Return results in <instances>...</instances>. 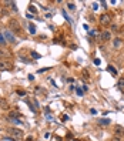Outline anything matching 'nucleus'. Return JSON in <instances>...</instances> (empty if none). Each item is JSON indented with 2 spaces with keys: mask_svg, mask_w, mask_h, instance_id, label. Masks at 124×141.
<instances>
[{
  "mask_svg": "<svg viewBox=\"0 0 124 141\" xmlns=\"http://www.w3.org/2000/svg\"><path fill=\"white\" fill-rule=\"evenodd\" d=\"M9 134L12 135L13 138H22L23 137V131L20 128H14V127H12V128L9 130Z\"/></svg>",
  "mask_w": 124,
  "mask_h": 141,
  "instance_id": "nucleus-1",
  "label": "nucleus"
},
{
  "mask_svg": "<svg viewBox=\"0 0 124 141\" xmlns=\"http://www.w3.org/2000/svg\"><path fill=\"white\" fill-rule=\"evenodd\" d=\"M10 29H12L14 33H19V31H20L19 22H17V20H14V19H12V20H10Z\"/></svg>",
  "mask_w": 124,
  "mask_h": 141,
  "instance_id": "nucleus-2",
  "label": "nucleus"
},
{
  "mask_svg": "<svg viewBox=\"0 0 124 141\" xmlns=\"http://www.w3.org/2000/svg\"><path fill=\"white\" fill-rule=\"evenodd\" d=\"M110 22H111V17H110L109 14H101V17H100V23H101L103 26L110 24Z\"/></svg>",
  "mask_w": 124,
  "mask_h": 141,
  "instance_id": "nucleus-3",
  "label": "nucleus"
},
{
  "mask_svg": "<svg viewBox=\"0 0 124 141\" xmlns=\"http://www.w3.org/2000/svg\"><path fill=\"white\" fill-rule=\"evenodd\" d=\"M4 37H6V40H9L10 43H16V37H14V34H13L10 30L4 31Z\"/></svg>",
  "mask_w": 124,
  "mask_h": 141,
  "instance_id": "nucleus-4",
  "label": "nucleus"
},
{
  "mask_svg": "<svg viewBox=\"0 0 124 141\" xmlns=\"http://www.w3.org/2000/svg\"><path fill=\"white\" fill-rule=\"evenodd\" d=\"M100 39L104 40V41H109V40H111V31H109V30L103 31V33L100 34Z\"/></svg>",
  "mask_w": 124,
  "mask_h": 141,
  "instance_id": "nucleus-5",
  "label": "nucleus"
},
{
  "mask_svg": "<svg viewBox=\"0 0 124 141\" xmlns=\"http://www.w3.org/2000/svg\"><path fill=\"white\" fill-rule=\"evenodd\" d=\"M121 46H123V40H121L120 37L113 39V47H114V49H120Z\"/></svg>",
  "mask_w": 124,
  "mask_h": 141,
  "instance_id": "nucleus-6",
  "label": "nucleus"
},
{
  "mask_svg": "<svg viewBox=\"0 0 124 141\" xmlns=\"http://www.w3.org/2000/svg\"><path fill=\"white\" fill-rule=\"evenodd\" d=\"M12 68V64L9 61H0V70L4 71V70H10Z\"/></svg>",
  "mask_w": 124,
  "mask_h": 141,
  "instance_id": "nucleus-7",
  "label": "nucleus"
},
{
  "mask_svg": "<svg viewBox=\"0 0 124 141\" xmlns=\"http://www.w3.org/2000/svg\"><path fill=\"white\" fill-rule=\"evenodd\" d=\"M116 135H117V137H123L124 135V128L121 126H116Z\"/></svg>",
  "mask_w": 124,
  "mask_h": 141,
  "instance_id": "nucleus-8",
  "label": "nucleus"
},
{
  "mask_svg": "<svg viewBox=\"0 0 124 141\" xmlns=\"http://www.w3.org/2000/svg\"><path fill=\"white\" fill-rule=\"evenodd\" d=\"M36 31H37V30H36V26H34V24H29V33H30V34H36Z\"/></svg>",
  "mask_w": 124,
  "mask_h": 141,
  "instance_id": "nucleus-9",
  "label": "nucleus"
},
{
  "mask_svg": "<svg viewBox=\"0 0 124 141\" xmlns=\"http://www.w3.org/2000/svg\"><path fill=\"white\" fill-rule=\"evenodd\" d=\"M117 86H118V89H120L121 91H124V78L118 80V83H117Z\"/></svg>",
  "mask_w": 124,
  "mask_h": 141,
  "instance_id": "nucleus-10",
  "label": "nucleus"
},
{
  "mask_svg": "<svg viewBox=\"0 0 124 141\" xmlns=\"http://www.w3.org/2000/svg\"><path fill=\"white\" fill-rule=\"evenodd\" d=\"M107 70H109L110 73L113 74V76H117V70H116V68L113 67V66H109V67H107Z\"/></svg>",
  "mask_w": 124,
  "mask_h": 141,
  "instance_id": "nucleus-11",
  "label": "nucleus"
},
{
  "mask_svg": "<svg viewBox=\"0 0 124 141\" xmlns=\"http://www.w3.org/2000/svg\"><path fill=\"white\" fill-rule=\"evenodd\" d=\"M0 44H6V37L3 36V33H0Z\"/></svg>",
  "mask_w": 124,
  "mask_h": 141,
  "instance_id": "nucleus-12",
  "label": "nucleus"
},
{
  "mask_svg": "<svg viewBox=\"0 0 124 141\" xmlns=\"http://www.w3.org/2000/svg\"><path fill=\"white\" fill-rule=\"evenodd\" d=\"M99 123H100V124H104V126H107V124H110V120L104 118V120H100Z\"/></svg>",
  "mask_w": 124,
  "mask_h": 141,
  "instance_id": "nucleus-13",
  "label": "nucleus"
},
{
  "mask_svg": "<svg viewBox=\"0 0 124 141\" xmlns=\"http://www.w3.org/2000/svg\"><path fill=\"white\" fill-rule=\"evenodd\" d=\"M67 6H68V9H70V10H74L76 9V4L72 3V2H70V3H67Z\"/></svg>",
  "mask_w": 124,
  "mask_h": 141,
  "instance_id": "nucleus-14",
  "label": "nucleus"
},
{
  "mask_svg": "<svg viewBox=\"0 0 124 141\" xmlns=\"http://www.w3.org/2000/svg\"><path fill=\"white\" fill-rule=\"evenodd\" d=\"M9 4H10V6H12V9L14 10V12H17V7H16V3H14V2H10Z\"/></svg>",
  "mask_w": 124,
  "mask_h": 141,
  "instance_id": "nucleus-15",
  "label": "nucleus"
},
{
  "mask_svg": "<svg viewBox=\"0 0 124 141\" xmlns=\"http://www.w3.org/2000/svg\"><path fill=\"white\" fill-rule=\"evenodd\" d=\"M76 93H77L78 95H83V90H81V89H78V87L76 89Z\"/></svg>",
  "mask_w": 124,
  "mask_h": 141,
  "instance_id": "nucleus-16",
  "label": "nucleus"
},
{
  "mask_svg": "<svg viewBox=\"0 0 124 141\" xmlns=\"http://www.w3.org/2000/svg\"><path fill=\"white\" fill-rule=\"evenodd\" d=\"M31 57H34V58H40V54H37V53H33V51H31Z\"/></svg>",
  "mask_w": 124,
  "mask_h": 141,
  "instance_id": "nucleus-17",
  "label": "nucleus"
},
{
  "mask_svg": "<svg viewBox=\"0 0 124 141\" xmlns=\"http://www.w3.org/2000/svg\"><path fill=\"white\" fill-rule=\"evenodd\" d=\"M111 30H113V31H118V27H117V24H111Z\"/></svg>",
  "mask_w": 124,
  "mask_h": 141,
  "instance_id": "nucleus-18",
  "label": "nucleus"
},
{
  "mask_svg": "<svg viewBox=\"0 0 124 141\" xmlns=\"http://www.w3.org/2000/svg\"><path fill=\"white\" fill-rule=\"evenodd\" d=\"M29 10H30V12H33V13H36V12H37V10H36V7H33V4H31V6L29 7Z\"/></svg>",
  "mask_w": 124,
  "mask_h": 141,
  "instance_id": "nucleus-19",
  "label": "nucleus"
},
{
  "mask_svg": "<svg viewBox=\"0 0 124 141\" xmlns=\"http://www.w3.org/2000/svg\"><path fill=\"white\" fill-rule=\"evenodd\" d=\"M83 78H84V80L88 78V74H87V71H84V73H83Z\"/></svg>",
  "mask_w": 124,
  "mask_h": 141,
  "instance_id": "nucleus-20",
  "label": "nucleus"
},
{
  "mask_svg": "<svg viewBox=\"0 0 124 141\" xmlns=\"http://www.w3.org/2000/svg\"><path fill=\"white\" fill-rule=\"evenodd\" d=\"M121 137H117V135H114V138H113V141H120Z\"/></svg>",
  "mask_w": 124,
  "mask_h": 141,
  "instance_id": "nucleus-21",
  "label": "nucleus"
},
{
  "mask_svg": "<svg viewBox=\"0 0 124 141\" xmlns=\"http://www.w3.org/2000/svg\"><path fill=\"white\" fill-rule=\"evenodd\" d=\"M94 64H96V66L100 64V60H99V58H96V60H94Z\"/></svg>",
  "mask_w": 124,
  "mask_h": 141,
  "instance_id": "nucleus-22",
  "label": "nucleus"
},
{
  "mask_svg": "<svg viewBox=\"0 0 124 141\" xmlns=\"http://www.w3.org/2000/svg\"><path fill=\"white\" fill-rule=\"evenodd\" d=\"M97 7H99V6H97V3H93V10H97Z\"/></svg>",
  "mask_w": 124,
  "mask_h": 141,
  "instance_id": "nucleus-23",
  "label": "nucleus"
},
{
  "mask_svg": "<svg viewBox=\"0 0 124 141\" xmlns=\"http://www.w3.org/2000/svg\"><path fill=\"white\" fill-rule=\"evenodd\" d=\"M68 120V116H63V121H67Z\"/></svg>",
  "mask_w": 124,
  "mask_h": 141,
  "instance_id": "nucleus-24",
  "label": "nucleus"
},
{
  "mask_svg": "<svg viewBox=\"0 0 124 141\" xmlns=\"http://www.w3.org/2000/svg\"><path fill=\"white\" fill-rule=\"evenodd\" d=\"M67 141H73V140H67Z\"/></svg>",
  "mask_w": 124,
  "mask_h": 141,
  "instance_id": "nucleus-25",
  "label": "nucleus"
}]
</instances>
